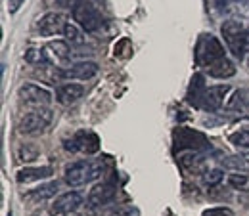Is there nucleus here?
Instances as JSON below:
<instances>
[{
	"label": "nucleus",
	"instance_id": "nucleus-1",
	"mask_svg": "<svg viewBox=\"0 0 249 216\" xmlns=\"http://www.w3.org/2000/svg\"><path fill=\"white\" fill-rule=\"evenodd\" d=\"M102 170L104 166L100 163H94V161H77L73 165H69L63 172V180L67 185H73V187H79V185L90 184L96 178L102 176Z\"/></svg>",
	"mask_w": 249,
	"mask_h": 216
},
{
	"label": "nucleus",
	"instance_id": "nucleus-2",
	"mask_svg": "<svg viewBox=\"0 0 249 216\" xmlns=\"http://www.w3.org/2000/svg\"><path fill=\"white\" fill-rule=\"evenodd\" d=\"M220 33H222V36H224L228 48L232 50V54H234L236 58L242 60V58L246 56V52H249V48H248L249 31L244 27V23H242L240 19H228V21H224L222 27H220Z\"/></svg>",
	"mask_w": 249,
	"mask_h": 216
},
{
	"label": "nucleus",
	"instance_id": "nucleus-3",
	"mask_svg": "<svg viewBox=\"0 0 249 216\" xmlns=\"http://www.w3.org/2000/svg\"><path fill=\"white\" fill-rule=\"evenodd\" d=\"M222 58H226L222 44L213 34H201V38L197 42V48H196V62H197V65L209 69L213 63H217Z\"/></svg>",
	"mask_w": 249,
	"mask_h": 216
},
{
	"label": "nucleus",
	"instance_id": "nucleus-4",
	"mask_svg": "<svg viewBox=\"0 0 249 216\" xmlns=\"http://www.w3.org/2000/svg\"><path fill=\"white\" fill-rule=\"evenodd\" d=\"M52 119H54V113L48 107H38V109H35L31 113L23 115L19 124H18V128H19L21 134L38 136V134L46 132V128L50 126Z\"/></svg>",
	"mask_w": 249,
	"mask_h": 216
},
{
	"label": "nucleus",
	"instance_id": "nucleus-5",
	"mask_svg": "<svg viewBox=\"0 0 249 216\" xmlns=\"http://www.w3.org/2000/svg\"><path fill=\"white\" fill-rule=\"evenodd\" d=\"M73 19L77 21L79 27H83L89 33L98 31L102 27V16L98 8L89 0H77L73 4Z\"/></svg>",
	"mask_w": 249,
	"mask_h": 216
},
{
	"label": "nucleus",
	"instance_id": "nucleus-6",
	"mask_svg": "<svg viewBox=\"0 0 249 216\" xmlns=\"http://www.w3.org/2000/svg\"><path fill=\"white\" fill-rule=\"evenodd\" d=\"M63 148L71 153H77V151H83V153H96L98 148H100V142H98V136L92 132H77L71 140H65L63 142Z\"/></svg>",
	"mask_w": 249,
	"mask_h": 216
},
{
	"label": "nucleus",
	"instance_id": "nucleus-7",
	"mask_svg": "<svg viewBox=\"0 0 249 216\" xmlns=\"http://www.w3.org/2000/svg\"><path fill=\"white\" fill-rule=\"evenodd\" d=\"M117 195V185L113 182H102V184L94 185L89 193V207L90 209H100V207H106L107 203H111Z\"/></svg>",
	"mask_w": 249,
	"mask_h": 216
},
{
	"label": "nucleus",
	"instance_id": "nucleus-8",
	"mask_svg": "<svg viewBox=\"0 0 249 216\" xmlns=\"http://www.w3.org/2000/svg\"><path fill=\"white\" fill-rule=\"evenodd\" d=\"M65 25H67L65 16H63V14H56V12H48V14H44V16L38 19V23H36L40 36L60 34V33H63Z\"/></svg>",
	"mask_w": 249,
	"mask_h": 216
},
{
	"label": "nucleus",
	"instance_id": "nucleus-9",
	"mask_svg": "<svg viewBox=\"0 0 249 216\" xmlns=\"http://www.w3.org/2000/svg\"><path fill=\"white\" fill-rule=\"evenodd\" d=\"M81 205H83V195L79 191H67V193H62L60 197H56V201L52 203L50 211L54 215H71Z\"/></svg>",
	"mask_w": 249,
	"mask_h": 216
},
{
	"label": "nucleus",
	"instance_id": "nucleus-10",
	"mask_svg": "<svg viewBox=\"0 0 249 216\" xmlns=\"http://www.w3.org/2000/svg\"><path fill=\"white\" fill-rule=\"evenodd\" d=\"M19 98L27 103H33V105H48L52 101V94L48 92L46 88L38 86V84H23L19 88Z\"/></svg>",
	"mask_w": 249,
	"mask_h": 216
},
{
	"label": "nucleus",
	"instance_id": "nucleus-11",
	"mask_svg": "<svg viewBox=\"0 0 249 216\" xmlns=\"http://www.w3.org/2000/svg\"><path fill=\"white\" fill-rule=\"evenodd\" d=\"M98 73V63L96 62H79L67 67L62 75L65 79H79V81H89Z\"/></svg>",
	"mask_w": 249,
	"mask_h": 216
},
{
	"label": "nucleus",
	"instance_id": "nucleus-12",
	"mask_svg": "<svg viewBox=\"0 0 249 216\" xmlns=\"http://www.w3.org/2000/svg\"><path fill=\"white\" fill-rule=\"evenodd\" d=\"M50 176H52L50 166H25V168L18 170L16 180H18V184H31V182H38V180H44Z\"/></svg>",
	"mask_w": 249,
	"mask_h": 216
},
{
	"label": "nucleus",
	"instance_id": "nucleus-13",
	"mask_svg": "<svg viewBox=\"0 0 249 216\" xmlns=\"http://www.w3.org/2000/svg\"><path fill=\"white\" fill-rule=\"evenodd\" d=\"M228 92H230V86H228V84L209 86V88L205 90V96H203L201 105L207 107V109H218V107L224 103V98H226V94Z\"/></svg>",
	"mask_w": 249,
	"mask_h": 216
},
{
	"label": "nucleus",
	"instance_id": "nucleus-14",
	"mask_svg": "<svg viewBox=\"0 0 249 216\" xmlns=\"http://www.w3.org/2000/svg\"><path fill=\"white\" fill-rule=\"evenodd\" d=\"M83 96H85V86L83 84H77V83L62 84L58 88V94H56V98H58V101L62 105H71V103L79 101Z\"/></svg>",
	"mask_w": 249,
	"mask_h": 216
},
{
	"label": "nucleus",
	"instance_id": "nucleus-15",
	"mask_svg": "<svg viewBox=\"0 0 249 216\" xmlns=\"http://www.w3.org/2000/svg\"><path fill=\"white\" fill-rule=\"evenodd\" d=\"M58 193V182H48V184H42L38 187H35L31 191H27L23 197L31 203H40V201H48L52 199L54 195Z\"/></svg>",
	"mask_w": 249,
	"mask_h": 216
},
{
	"label": "nucleus",
	"instance_id": "nucleus-16",
	"mask_svg": "<svg viewBox=\"0 0 249 216\" xmlns=\"http://www.w3.org/2000/svg\"><path fill=\"white\" fill-rule=\"evenodd\" d=\"M205 90H207V86L203 83V77L201 75H196L192 79V84H190V90H188V101L194 103V105H201Z\"/></svg>",
	"mask_w": 249,
	"mask_h": 216
},
{
	"label": "nucleus",
	"instance_id": "nucleus-17",
	"mask_svg": "<svg viewBox=\"0 0 249 216\" xmlns=\"http://www.w3.org/2000/svg\"><path fill=\"white\" fill-rule=\"evenodd\" d=\"M207 71H209V75L215 77V79H228V77H232V75L236 73V65L230 62L228 58H222V60H218L217 63H213Z\"/></svg>",
	"mask_w": 249,
	"mask_h": 216
},
{
	"label": "nucleus",
	"instance_id": "nucleus-18",
	"mask_svg": "<svg viewBox=\"0 0 249 216\" xmlns=\"http://www.w3.org/2000/svg\"><path fill=\"white\" fill-rule=\"evenodd\" d=\"M48 52L56 58V62H67V60L71 58V50H69L67 42H63V40H54V42H50V44H48Z\"/></svg>",
	"mask_w": 249,
	"mask_h": 216
},
{
	"label": "nucleus",
	"instance_id": "nucleus-19",
	"mask_svg": "<svg viewBox=\"0 0 249 216\" xmlns=\"http://www.w3.org/2000/svg\"><path fill=\"white\" fill-rule=\"evenodd\" d=\"M23 60L31 65H46L48 56H46V50H42V48H29V50H25Z\"/></svg>",
	"mask_w": 249,
	"mask_h": 216
},
{
	"label": "nucleus",
	"instance_id": "nucleus-20",
	"mask_svg": "<svg viewBox=\"0 0 249 216\" xmlns=\"http://www.w3.org/2000/svg\"><path fill=\"white\" fill-rule=\"evenodd\" d=\"M63 34H65V38L71 40L73 44H83V42H85V34H83L81 27H79L77 23L67 21V25H65V29H63Z\"/></svg>",
	"mask_w": 249,
	"mask_h": 216
},
{
	"label": "nucleus",
	"instance_id": "nucleus-21",
	"mask_svg": "<svg viewBox=\"0 0 249 216\" xmlns=\"http://www.w3.org/2000/svg\"><path fill=\"white\" fill-rule=\"evenodd\" d=\"M228 185L232 189H238V191H249V176L248 174L234 172V174L228 176Z\"/></svg>",
	"mask_w": 249,
	"mask_h": 216
},
{
	"label": "nucleus",
	"instance_id": "nucleus-22",
	"mask_svg": "<svg viewBox=\"0 0 249 216\" xmlns=\"http://www.w3.org/2000/svg\"><path fill=\"white\" fill-rule=\"evenodd\" d=\"M178 163H180V166L184 168V170H194V168H197V165L201 163V155L197 153V151H190L186 155H180L178 157Z\"/></svg>",
	"mask_w": 249,
	"mask_h": 216
},
{
	"label": "nucleus",
	"instance_id": "nucleus-23",
	"mask_svg": "<svg viewBox=\"0 0 249 216\" xmlns=\"http://www.w3.org/2000/svg\"><path fill=\"white\" fill-rule=\"evenodd\" d=\"M230 142H232L236 148L249 151V130H238V132L230 134Z\"/></svg>",
	"mask_w": 249,
	"mask_h": 216
},
{
	"label": "nucleus",
	"instance_id": "nucleus-24",
	"mask_svg": "<svg viewBox=\"0 0 249 216\" xmlns=\"http://www.w3.org/2000/svg\"><path fill=\"white\" fill-rule=\"evenodd\" d=\"M222 180H224V174H222V170H218V168L207 170V172L201 176V182L207 185V187H215V185H218Z\"/></svg>",
	"mask_w": 249,
	"mask_h": 216
},
{
	"label": "nucleus",
	"instance_id": "nucleus-25",
	"mask_svg": "<svg viewBox=\"0 0 249 216\" xmlns=\"http://www.w3.org/2000/svg\"><path fill=\"white\" fill-rule=\"evenodd\" d=\"M18 155H19V159H21V161L29 163V161H35V159L38 157V151H36L35 148H31V146H21V148H19V151H18Z\"/></svg>",
	"mask_w": 249,
	"mask_h": 216
},
{
	"label": "nucleus",
	"instance_id": "nucleus-26",
	"mask_svg": "<svg viewBox=\"0 0 249 216\" xmlns=\"http://www.w3.org/2000/svg\"><path fill=\"white\" fill-rule=\"evenodd\" d=\"M203 216H234V213L230 209H226V207H215V209L205 211Z\"/></svg>",
	"mask_w": 249,
	"mask_h": 216
},
{
	"label": "nucleus",
	"instance_id": "nucleus-27",
	"mask_svg": "<svg viewBox=\"0 0 249 216\" xmlns=\"http://www.w3.org/2000/svg\"><path fill=\"white\" fill-rule=\"evenodd\" d=\"M23 2H25V0H8V12H10V14H16V12L21 8Z\"/></svg>",
	"mask_w": 249,
	"mask_h": 216
},
{
	"label": "nucleus",
	"instance_id": "nucleus-28",
	"mask_svg": "<svg viewBox=\"0 0 249 216\" xmlns=\"http://www.w3.org/2000/svg\"><path fill=\"white\" fill-rule=\"evenodd\" d=\"M60 6H71V0H56Z\"/></svg>",
	"mask_w": 249,
	"mask_h": 216
},
{
	"label": "nucleus",
	"instance_id": "nucleus-29",
	"mask_svg": "<svg viewBox=\"0 0 249 216\" xmlns=\"http://www.w3.org/2000/svg\"><path fill=\"white\" fill-rule=\"evenodd\" d=\"M248 67H249V54H248Z\"/></svg>",
	"mask_w": 249,
	"mask_h": 216
},
{
	"label": "nucleus",
	"instance_id": "nucleus-30",
	"mask_svg": "<svg viewBox=\"0 0 249 216\" xmlns=\"http://www.w3.org/2000/svg\"><path fill=\"white\" fill-rule=\"evenodd\" d=\"M8 216H12V215H8Z\"/></svg>",
	"mask_w": 249,
	"mask_h": 216
}]
</instances>
